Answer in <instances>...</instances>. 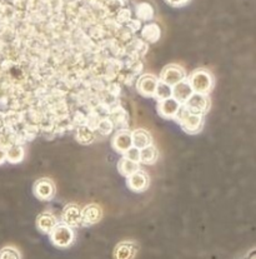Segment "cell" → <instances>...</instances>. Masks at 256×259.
<instances>
[{
	"label": "cell",
	"mask_w": 256,
	"mask_h": 259,
	"mask_svg": "<svg viewBox=\"0 0 256 259\" xmlns=\"http://www.w3.org/2000/svg\"><path fill=\"white\" fill-rule=\"evenodd\" d=\"M187 81H189L192 92L196 94L208 95L214 88V76L207 69H197L192 71Z\"/></svg>",
	"instance_id": "1"
},
{
	"label": "cell",
	"mask_w": 256,
	"mask_h": 259,
	"mask_svg": "<svg viewBox=\"0 0 256 259\" xmlns=\"http://www.w3.org/2000/svg\"><path fill=\"white\" fill-rule=\"evenodd\" d=\"M175 119H178L179 124L183 128V131L189 134L199 133L202 129V125H204V115L191 113L184 105H181L180 110H179Z\"/></svg>",
	"instance_id": "2"
},
{
	"label": "cell",
	"mask_w": 256,
	"mask_h": 259,
	"mask_svg": "<svg viewBox=\"0 0 256 259\" xmlns=\"http://www.w3.org/2000/svg\"><path fill=\"white\" fill-rule=\"evenodd\" d=\"M50 240L53 244L58 248H68L73 244L74 242V231L67 224H57L49 233Z\"/></svg>",
	"instance_id": "3"
},
{
	"label": "cell",
	"mask_w": 256,
	"mask_h": 259,
	"mask_svg": "<svg viewBox=\"0 0 256 259\" xmlns=\"http://www.w3.org/2000/svg\"><path fill=\"white\" fill-rule=\"evenodd\" d=\"M186 79V73L183 67L176 64H171L165 67L160 73V81L168 84V85L173 87L178 84L179 81Z\"/></svg>",
	"instance_id": "4"
},
{
	"label": "cell",
	"mask_w": 256,
	"mask_h": 259,
	"mask_svg": "<svg viewBox=\"0 0 256 259\" xmlns=\"http://www.w3.org/2000/svg\"><path fill=\"white\" fill-rule=\"evenodd\" d=\"M184 107H185L187 110H190L191 113L204 115L205 113L209 110L210 100L209 98H208V95L194 93L189 99H187V102L184 104Z\"/></svg>",
	"instance_id": "5"
},
{
	"label": "cell",
	"mask_w": 256,
	"mask_h": 259,
	"mask_svg": "<svg viewBox=\"0 0 256 259\" xmlns=\"http://www.w3.org/2000/svg\"><path fill=\"white\" fill-rule=\"evenodd\" d=\"M158 81H159V79L152 75V74H144V75L140 76L138 83H136V89L142 97L154 98Z\"/></svg>",
	"instance_id": "6"
},
{
	"label": "cell",
	"mask_w": 256,
	"mask_h": 259,
	"mask_svg": "<svg viewBox=\"0 0 256 259\" xmlns=\"http://www.w3.org/2000/svg\"><path fill=\"white\" fill-rule=\"evenodd\" d=\"M103 218V209L100 205L91 203L81 209V226L90 227L99 223Z\"/></svg>",
	"instance_id": "7"
},
{
	"label": "cell",
	"mask_w": 256,
	"mask_h": 259,
	"mask_svg": "<svg viewBox=\"0 0 256 259\" xmlns=\"http://www.w3.org/2000/svg\"><path fill=\"white\" fill-rule=\"evenodd\" d=\"M126 178H128L126 179V186H128V188L135 193L144 192L149 187V177H147V174L145 171L140 170V169L138 171H135V173L131 174V176L126 177Z\"/></svg>",
	"instance_id": "8"
},
{
	"label": "cell",
	"mask_w": 256,
	"mask_h": 259,
	"mask_svg": "<svg viewBox=\"0 0 256 259\" xmlns=\"http://www.w3.org/2000/svg\"><path fill=\"white\" fill-rule=\"evenodd\" d=\"M34 194L40 200H50L55 194L54 183L49 178H40L34 184Z\"/></svg>",
	"instance_id": "9"
},
{
	"label": "cell",
	"mask_w": 256,
	"mask_h": 259,
	"mask_svg": "<svg viewBox=\"0 0 256 259\" xmlns=\"http://www.w3.org/2000/svg\"><path fill=\"white\" fill-rule=\"evenodd\" d=\"M181 104L178 100L174 99L173 97L168 98L158 102V112L163 118L166 119H175L178 115L179 110H180Z\"/></svg>",
	"instance_id": "10"
},
{
	"label": "cell",
	"mask_w": 256,
	"mask_h": 259,
	"mask_svg": "<svg viewBox=\"0 0 256 259\" xmlns=\"http://www.w3.org/2000/svg\"><path fill=\"white\" fill-rule=\"evenodd\" d=\"M63 223L70 228L81 226V209L76 204H68L63 210Z\"/></svg>",
	"instance_id": "11"
},
{
	"label": "cell",
	"mask_w": 256,
	"mask_h": 259,
	"mask_svg": "<svg viewBox=\"0 0 256 259\" xmlns=\"http://www.w3.org/2000/svg\"><path fill=\"white\" fill-rule=\"evenodd\" d=\"M192 94H194V92H192L187 79H184V80L179 81L178 84L173 85V95H171V97L175 100H178L181 105L185 104L187 99H189Z\"/></svg>",
	"instance_id": "12"
},
{
	"label": "cell",
	"mask_w": 256,
	"mask_h": 259,
	"mask_svg": "<svg viewBox=\"0 0 256 259\" xmlns=\"http://www.w3.org/2000/svg\"><path fill=\"white\" fill-rule=\"evenodd\" d=\"M138 253V244L135 242H121L115 247V259H134Z\"/></svg>",
	"instance_id": "13"
},
{
	"label": "cell",
	"mask_w": 256,
	"mask_h": 259,
	"mask_svg": "<svg viewBox=\"0 0 256 259\" xmlns=\"http://www.w3.org/2000/svg\"><path fill=\"white\" fill-rule=\"evenodd\" d=\"M113 147L119 153H125L129 148L133 147V142H131V133L128 131H120L113 138Z\"/></svg>",
	"instance_id": "14"
},
{
	"label": "cell",
	"mask_w": 256,
	"mask_h": 259,
	"mask_svg": "<svg viewBox=\"0 0 256 259\" xmlns=\"http://www.w3.org/2000/svg\"><path fill=\"white\" fill-rule=\"evenodd\" d=\"M131 142H133V147L142 149V148L152 144V137L145 129H136L131 133Z\"/></svg>",
	"instance_id": "15"
},
{
	"label": "cell",
	"mask_w": 256,
	"mask_h": 259,
	"mask_svg": "<svg viewBox=\"0 0 256 259\" xmlns=\"http://www.w3.org/2000/svg\"><path fill=\"white\" fill-rule=\"evenodd\" d=\"M58 224L57 218L52 213H41L36 218V227L41 233L49 234L55 226Z\"/></svg>",
	"instance_id": "16"
},
{
	"label": "cell",
	"mask_w": 256,
	"mask_h": 259,
	"mask_svg": "<svg viewBox=\"0 0 256 259\" xmlns=\"http://www.w3.org/2000/svg\"><path fill=\"white\" fill-rule=\"evenodd\" d=\"M141 36L147 43H157L162 36V29L157 23H149L141 29Z\"/></svg>",
	"instance_id": "17"
},
{
	"label": "cell",
	"mask_w": 256,
	"mask_h": 259,
	"mask_svg": "<svg viewBox=\"0 0 256 259\" xmlns=\"http://www.w3.org/2000/svg\"><path fill=\"white\" fill-rule=\"evenodd\" d=\"M135 14L140 22H141V20L142 22H150V20L154 18L155 12L151 4H149V3L146 2H142V3H139V4H136Z\"/></svg>",
	"instance_id": "18"
},
{
	"label": "cell",
	"mask_w": 256,
	"mask_h": 259,
	"mask_svg": "<svg viewBox=\"0 0 256 259\" xmlns=\"http://www.w3.org/2000/svg\"><path fill=\"white\" fill-rule=\"evenodd\" d=\"M118 170L121 176L129 177L139 170V163L128 159L126 157H123L118 163Z\"/></svg>",
	"instance_id": "19"
},
{
	"label": "cell",
	"mask_w": 256,
	"mask_h": 259,
	"mask_svg": "<svg viewBox=\"0 0 256 259\" xmlns=\"http://www.w3.org/2000/svg\"><path fill=\"white\" fill-rule=\"evenodd\" d=\"M7 152V160L12 164H18L24 159L25 157V153H24V148L19 144H13L10 145L8 149H5Z\"/></svg>",
	"instance_id": "20"
},
{
	"label": "cell",
	"mask_w": 256,
	"mask_h": 259,
	"mask_svg": "<svg viewBox=\"0 0 256 259\" xmlns=\"http://www.w3.org/2000/svg\"><path fill=\"white\" fill-rule=\"evenodd\" d=\"M158 149L152 144L147 145V147L140 149V159L139 162L144 163V164H154L158 159Z\"/></svg>",
	"instance_id": "21"
},
{
	"label": "cell",
	"mask_w": 256,
	"mask_h": 259,
	"mask_svg": "<svg viewBox=\"0 0 256 259\" xmlns=\"http://www.w3.org/2000/svg\"><path fill=\"white\" fill-rule=\"evenodd\" d=\"M76 139L81 144H90L94 141V133L89 126L81 125L76 131Z\"/></svg>",
	"instance_id": "22"
},
{
	"label": "cell",
	"mask_w": 256,
	"mask_h": 259,
	"mask_svg": "<svg viewBox=\"0 0 256 259\" xmlns=\"http://www.w3.org/2000/svg\"><path fill=\"white\" fill-rule=\"evenodd\" d=\"M173 95V87L168 85V84L163 83V81H158L157 91H155L154 98H157L158 102L164 99H168V98H171Z\"/></svg>",
	"instance_id": "23"
},
{
	"label": "cell",
	"mask_w": 256,
	"mask_h": 259,
	"mask_svg": "<svg viewBox=\"0 0 256 259\" xmlns=\"http://www.w3.org/2000/svg\"><path fill=\"white\" fill-rule=\"evenodd\" d=\"M0 259H22V254L15 247H4L0 249Z\"/></svg>",
	"instance_id": "24"
},
{
	"label": "cell",
	"mask_w": 256,
	"mask_h": 259,
	"mask_svg": "<svg viewBox=\"0 0 256 259\" xmlns=\"http://www.w3.org/2000/svg\"><path fill=\"white\" fill-rule=\"evenodd\" d=\"M113 129H114V123H113V120H110V119L108 118L99 120V124H97V131H99L101 134L108 136V134L112 133Z\"/></svg>",
	"instance_id": "25"
},
{
	"label": "cell",
	"mask_w": 256,
	"mask_h": 259,
	"mask_svg": "<svg viewBox=\"0 0 256 259\" xmlns=\"http://www.w3.org/2000/svg\"><path fill=\"white\" fill-rule=\"evenodd\" d=\"M117 20L120 24H128L131 20V10L128 8H121L117 14Z\"/></svg>",
	"instance_id": "26"
},
{
	"label": "cell",
	"mask_w": 256,
	"mask_h": 259,
	"mask_svg": "<svg viewBox=\"0 0 256 259\" xmlns=\"http://www.w3.org/2000/svg\"><path fill=\"white\" fill-rule=\"evenodd\" d=\"M125 157L128 158V159L130 160H134V162H138L139 163V159H140V149H138V148L135 147H131L129 148L128 150H126L125 153Z\"/></svg>",
	"instance_id": "27"
},
{
	"label": "cell",
	"mask_w": 256,
	"mask_h": 259,
	"mask_svg": "<svg viewBox=\"0 0 256 259\" xmlns=\"http://www.w3.org/2000/svg\"><path fill=\"white\" fill-rule=\"evenodd\" d=\"M140 28H141V22H140L139 19H135V20L131 19L130 22L128 23V29L131 31V33H136Z\"/></svg>",
	"instance_id": "28"
},
{
	"label": "cell",
	"mask_w": 256,
	"mask_h": 259,
	"mask_svg": "<svg viewBox=\"0 0 256 259\" xmlns=\"http://www.w3.org/2000/svg\"><path fill=\"white\" fill-rule=\"evenodd\" d=\"M170 7L174 8H181V7H185L186 4H189L190 0H165Z\"/></svg>",
	"instance_id": "29"
},
{
	"label": "cell",
	"mask_w": 256,
	"mask_h": 259,
	"mask_svg": "<svg viewBox=\"0 0 256 259\" xmlns=\"http://www.w3.org/2000/svg\"><path fill=\"white\" fill-rule=\"evenodd\" d=\"M7 162V152L3 147H0V165Z\"/></svg>",
	"instance_id": "30"
},
{
	"label": "cell",
	"mask_w": 256,
	"mask_h": 259,
	"mask_svg": "<svg viewBox=\"0 0 256 259\" xmlns=\"http://www.w3.org/2000/svg\"><path fill=\"white\" fill-rule=\"evenodd\" d=\"M5 125V115L3 113H0V129Z\"/></svg>",
	"instance_id": "31"
},
{
	"label": "cell",
	"mask_w": 256,
	"mask_h": 259,
	"mask_svg": "<svg viewBox=\"0 0 256 259\" xmlns=\"http://www.w3.org/2000/svg\"><path fill=\"white\" fill-rule=\"evenodd\" d=\"M252 259H254V257H252Z\"/></svg>",
	"instance_id": "32"
}]
</instances>
